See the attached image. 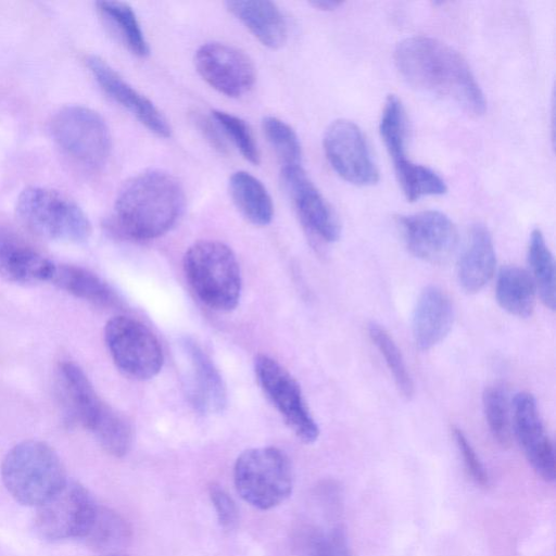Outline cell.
<instances>
[{
	"label": "cell",
	"mask_w": 556,
	"mask_h": 556,
	"mask_svg": "<svg viewBox=\"0 0 556 556\" xmlns=\"http://www.w3.org/2000/svg\"><path fill=\"white\" fill-rule=\"evenodd\" d=\"M403 79L418 91L480 116L486 101L464 56L447 43L426 36L405 38L394 50Z\"/></svg>",
	"instance_id": "1"
},
{
	"label": "cell",
	"mask_w": 556,
	"mask_h": 556,
	"mask_svg": "<svg viewBox=\"0 0 556 556\" xmlns=\"http://www.w3.org/2000/svg\"><path fill=\"white\" fill-rule=\"evenodd\" d=\"M185 192L178 179L161 169L144 170L127 180L117 193L113 224L126 237L157 238L179 219Z\"/></svg>",
	"instance_id": "2"
},
{
	"label": "cell",
	"mask_w": 556,
	"mask_h": 556,
	"mask_svg": "<svg viewBox=\"0 0 556 556\" xmlns=\"http://www.w3.org/2000/svg\"><path fill=\"white\" fill-rule=\"evenodd\" d=\"M186 278L199 300L212 309L232 311L240 301L241 270L233 251L217 240H200L184 256Z\"/></svg>",
	"instance_id": "3"
},
{
	"label": "cell",
	"mask_w": 556,
	"mask_h": 556,
	"mask_svg": "<svg viewBox=\"0 0 556 556\" xmlns=\"http://www.w3.org/2000/svg\"><path fill=\"white\" fill-rule=\"evenodd\" d=\"M2 482L18 503L38 506L67 480L56 452L37 440L13 446L1 464Z\"/></svg>",
	"instance_id": "4"
},
{
	"label": "cell",
	"mask_w": 556,
	"mask_h": 556,
	"mask_svg": "<svg viewBox=\"0 0 556 556\" xmlns=\"http://www.w3.org/2000/svg\"><path fill=\"white\" fill-rule=\"evenodd\" d=\"M15 212L29 231L48 240L79 243L88 240L92 231L85 212L53 189L37 186L24 189Z\"/></svg>",
	"instance_id": "5"
},
{
	"label": "cell",
	"mask_w": 556,
	"mask_h": 556,
	"mask_svg": "<svg viewBox=\"0 0 556 556\" xmlns=\"http://www.w3.org/2000/svg\"><path fill=\"white\" fill-rule=\"evenodd\" d=\"M239 495L255 508L267 510L292 492L293 471L289 457L275 446L245 450L233 466Z\"/></svg>",
	"instance_id": "6"
},
{
	"label": "cell",
	"mask_w": 556,
	"mask_h": 556,
	"mask_svg": "<svg viewBox=\"0 0 556 556\" xmlns=\"http://www.w3.org/2000/svg\"><path fill=\"white\" fill-rule=\"evenodd\" d=\"M49 130L58 148L75 163L91 170L106 164L112 149L110 129L92 109L64 106L52 116Z\"/></svg>",
	"instance_id": "7"
},
{
	"label": "cell",
	"mask_w": 556,
	"mask_h": 556,
	"mask_svg": "<svg viewBox=\"0 0 556 556\" xmlns=\"http://www.w3.org/2000/svg\"><path fill=\"white\" fill-rule=\"evenodd\" d=\"M104 340L116 367L126 376L147 380L162 369L161 343L141 321L129 316H115L104 327Z\"/></svg>",
	"instance_id": "8"
},
{
	"label": "cell",
	"mask_w": 556,
	"mask_h": 556,
	"mask_svg": "<svg viewBox=\"0 0 556 556\" xmlns=\"http://www.w3.org/2000/svg\"><path fill=\"white\" fill-rule=\"evenodd\" d=\"M254 372L264 394L289 429L302 442L314 443L319 437V428L294 377L278 361L266 354L255 357Z\"/></svg>",
	"instance_id": "9"
},
{
	"label": "cell",
	"mask_w": 556,
	"mask_h": 556,
	"mask_svg": "<svg viewBox=\"0 0 556 556\" xmlns=\"http://www.w3.org/2000/svg\"><path fill=\"white\" fill-rule=\"evenodd\" d=\"M97 507L84 485L66 480L37 506L35 528L41 538L49 541L83 539L93 520Z\"/></svg>",
	"instance_id": "10"
},
{
	"label": "cell",
	"mask_w": 556,
	"mask_h": 556,
	"mask_svg": "<svg viewBox=\"0 0 556 556\" xmlns=\"http://www.w3.org/2000/svg\"><path fill=\"white\" fill-rule=\"evenodd\" d=\"M323 142L329 164L342 179L359 187L378 182V168L355 123L348 119L332 122L325 131Z\"/></svg>",
	"instance_id": "11"
},
{
	"label": "cell",
	"mask_w": 556,
	"mask_h": 556,
	"mask_svg": "<svg viewBox=\"0 0 556 556\" xmlns=\"http://www.w3.org/2000/svg\"><path fill=\"white\" fill-rule=\"evenodd\" d=\"M194 65L212 88L231 98L247 93L256 79L255 66L250 56L222 42L201 46L194 54Z\"/></svg>",
	"instance_id": "12"
},
{
	"label": "cell",
	"mask_w": 556,
	"mask_h": 556,
	"mask_svg": "<svg viewBox=\"0 0 556 556\" xmlns=\"http://www.w3.org/2000/svg\"><path fill=\"white\" fill-rule=\"evenodd\" d=\"M396 224L408 251L430 264L445 263L457 247V229L440 211L401 215Z\"/></svg>",
	"instance_id": "13"
},
{
	"label": "cell",
	"mask_w": 556,
	"mask_h": 556,
	"mask_svg": "<svg viewBox=\"0 0 556 556\" xmlns=\"http://www.w3.org/2000/svg\"><path fill=\"white\" fill-rule=\"evenodd\" d=\"M281 182L304 227L324 242H334L341 233L338 216L301 165L281 169Z\"/></svg>",
	"instance_id": "14"
},
{
	"label": "cell",
	"mask_w": 556,
	"mask_h": 556,
	"mask_svg": "<svg viewBox=\"0 0 556 556\" xmlns=\"http://www.w3.org/2000/svg\"><path fill=\"white\" fill-rule=\"evenodd\" d=\"M513 420L516 439L527 460L542 479L553 482L556 472L555 450L531 393L516 394Z\"/></svg>",
	"instance_id": "15"
},
{
	"label": "cell",
	"mask_w": 556,
	"mask_h": 556,
	"mask_svg": "<svg viewBox=\"0 0 556 556\" xmlns=\"http://www.w3.org/2000/svg\"><path fill=\"white\" fill-rule=\"evenodd\" d=\"M86 65L104 92L132 114L151 132L163 138L170 136V126L161 111L147 97L124 80L103 59L98 55H88Z\"/></svg>",
	"instance_id": "16"
},
{
	"label": "cell",
	"mask_w": 556,
	"mask_h": 556,
	"mask_svg": "<svg viewBox=\"0 0 556 556\" xmlns=\"http://www.w3.org/2000/svg\"><path fill=\"white\" fill-rule=\"evenodd\" d=\"M56 379L70 419L93 432L112 407L98 395L84 370L75 363H61Z\"/></svg>",
	"instance_id": "17"
},
{
	"label": "cell",
	"mask_w": 556,
	"mask_h": 556,
	"mask_svg": "<svg viewBox=\"0 0 556 556\" xmlns=\"http://www.w3.org/2000/svg\"><path fill=\"white\" fill-rule=\"evenodd\" d=\"M54 263L14 230L0 226V276L29 285L49 281Z\"/></svg>",
	"instance_id": "18"
},
{
	"label": "cell",
	"mask_w": 556,
	"mask_h": 556,
	"mask_svg": "<svg viewBox=\"0 0 556 556\" xmlns=\"http://www.w3.org/2000/svg\"><path fill=\"white\" fill-rule=\"evenodd\" d=\"M454 320L450 296L439 287L428 286L419 294L413 312L412 331L418 349L427 351L448 334Z\"/></svg>",
	"instance_id": "19"
},
{
	"label": "cell",
	"mask_w": 556,
	"mask_h": 556,
	"mask_svg": "<svg viewBox=\"0 0 556 556\" xmlns=\"http://www.w3.org/2000/svg\"><path fill=\"white\" fill-rule=\"evenodd\" d=\"M181 345L191 367L189 396L192 404L203 413L223 412L227 391L218 369L193 339L185 338Z\"/></svg>",
	"instance_id": "20"
},
{
	"label": "cell",
	"mask_w": 556,
	"mask_h": 556,
	"mask_svg": "<svg viewBox=\"0 0 556 556\" xmlns=\"http://www.w3.org/2000/svg\"><path fill=\"white\" fill-rule=\"evenodd\" d=\"M496 265L495 248L488 227L477 223L469 230L457 264V279L467 293H477L492 279Z\"/></svg>",
	"instance_id": "21"
},
{
	"label": "cell",
	"mask_w": 556,
	"mask_h": 556,
	"mask_svg": "<svg viewBox=\"0 0 556 556\" xmlns=\"http://www.w3.org/2000/svg\"><path fill=\"white\" fill-rule=\"evenodd\" d=\"M226 8L262 45L270 49H278L286 43L287 22L274 2L231 0L226 2Z\"/></svg>",
	"instance_id": "22"
},
{
	"label": "cell",
	"mask_w": 556,
	"mask_h": 556,
	"mask_svg": "<svg viewBox=\"0 0 556 556\" xmlns=\"http://www.w3.org/2000/svg\"><path fill=\"white\" fill-rule=\"evenodd\" d=\"M75 298L100 307H119L122 300L115 290L94 273L71 264H54L50 280Z\"/></svg>",
	"instance_id": "23"
},
{
	"label": "cell",
	"mask_w": 556,
	"mask_h": 556,
	"mask_svg": "<svg viewBox=\"0 0 556 556\" xmlns=\"http://www.w3.org/2000/svg\"><path fill=\"white\" fill-rule=\"evenodd\" d=\"M229 192L239 212L253 225L266 226L274 216L270 194L260 179L238 170L229 178Z\"/></svg>",
	"instance_id": "24"
},
{
	"label": "cell",
	"mask_w": 556,
	"mask_h": 556,
	"mask_svg": "<svg viewBox=\"0 0 556 556\" xmlns=\"http://www.w3.org/2000/svg\"><path fill=\"white\" fill-rule=\"evenodd\" d=\"M495 296L508 314L526 318L534 309L536 289L530 274L518 266H505L497 276Z\"/></svg>",
	"instance_id": "25"
},
{
	"label": "cell",
	"mask_w": 556,
	"mask_h": 556,
	"mask_svg": "<svg viewBox=\"0 0 556 556\" xmlns=\"http://www.w3.org/2000/svg\"><path fill=\"white\" fill-rule=\"evenodd\" d=\"M293 556H353L344 532L339 527L304 525L292 538Z\"/></svg>",
	"instance_id": "26"
},
{
	"label": "cell",
	"mask_w": 556,
	"mask_h": 556,
	"mask_svg": "<svg viewBox=\"0 0 556 556\" xmlns=\"http://www.w3.org/2000/svg\"><path fill=\"white\" fill-rule=\"evenodd\" d=\"M130 538V527L119 514L108 507L98 506L83 540L93 551L110 554L126 546Z\"/></svg>",
	"instance_id": "27"
},
{
	"label": "cell",
	"mask_w": 556,
	"mask_h": 556,
	"mask_svg": "<svg viewBox=\"0 0 556 556\" xmlns=\"http://www.w3.org/2000/svg\"><path fill=\"white\" fill-rule=\"evenodd\" d=\"M97 9L132 54H149L148 41L131 7L119 1H98Z\"/></svg>",
	"instance_id": "28"
},
{
	"label": "cell",
	"mask_w": 556,
	"mask_h": 556,
	"mask_svg": "<svg viewBox=\"0 0 556 556\" xmlns=\"http://www.w3.org/2000/svg\"><path fill=\"white\" fill-rule=\"evenodd\" d=\"M528 262L531 278L543 304L555 309V262L540 229H534L529 238Z\"/></svg>",
	"instance_id": "29"
},
{
	"label": "cell",
	"mask_w": 556,
	"mask_h": 556,
	"mask_svg": "<svg viewBox=\"0 0 556 556\" xmlns=\"http://www.w3.org/2000/svg\"><path fill=\"white\" fill-rule=\"evenodd\" d=\"M379 130L393 165L409 160L405 151L407 136L405 110L395 94H390L386 100Z\"/></svg>",
	"instance_id": "30"
},
{
	"label": "cell",
	"mask_w": 556,
	"mask_h": 556,
	"mask_svg": "<svg viewBox=\"0 0 556 556\" xmlns=\"http://www.w3.org/2000/svg\"><path fill=\"white\" fill-rule=\"evenodd\" d=\"M368 336L383 356L384 363L392 375L399 392L407 400L415 394V386L408 368L405 364L401 350L390 333L379 324L368 325Z\"/></svg>",
	"instance_id": "31"
},
{
	"label": "cell",
	"mask_w": 556,
	"mask_h": 556,
	"mask_svg": "<svg viewBox=\"0 0 556 556\" xmlns=\"http://www.w3.org/2000/svg\"><path fill=\"white\" fill-rule=\"evenodd\" d=\"M394 172L407 201L414 202L427 195H441L447 190L445 181L435 172L413 161L394 167Z\"/></svg>",
	"instance_id": "32"
},
{
	"label": "cell",
	"mask_w": 556,
	"mask_h": 556,
	"mask_svg": "<svg viewBox=\"0 0 556 556\" xmlns=\"http://www.w3.org/2000/svg\"><path fill=\"white\" fill-rule=\"evenodd\" d=\"M482 405L489 430L503 447L511 442V422L507 392L500 384L489 386L482 394Z\"/></svg>",
	"instance_id": "33"
},
{
	"label": "cell",
	"mask_w": 556,
	"mask_h": 556,
	"mask_svg": "<svg viewBox=\"0 0 556 556\" xmlns=\"http://www.w3.org/2000/svg\"><path fill=\"white\" fill-rule=\"evenodd\" d=\"M262 129L282 167L301 165L302 150L295 131L275 116L262 119Z\"/></svg>",
	"instance_id": "34"
},
{
	"label": "cell",
	"mask_w": 556,
	"mask_h": 556,
	"mask_svg": "<svg viewBox=\"0 0 556 556\" xmlns=\"http://www.w3.org/2000/svg\"><path fill=\"white\" fill-rule=\"evenodd\" d=\"M102 448L114 457H123L132 443V428L128 419L112 408L92 432Z\"/></svg>",
	"instance_id": "35"
},
{
	"label": "cell",
	"mask_w": 556,
	"mask_h": 556,
	"mask_svg": "<svg viewBox=\"0 0 556 556\" xmlns=\"http://www.w3.org/2000/svg\"><path fill=\"white\" fill-rule=\"evenodd\" d=\"M212 116L223 132L236 144L242 156L257 165L261 155L249 125L240 117L224 111H213Z\"/></svg>",
	"instance_id": "36"
},
{
	"label": "cell",
	"mask_w": 556,
	"mask_h": 556,
	"mask_svg": "<svg viewBox=\"0 0 556 556\" xmlns=\"http://www.w3.org/2000/svg\"><path fill=\"white\" fill-rule=\"evenodd\" d=\"M452 430L455 444L462 455L463 463L468 475L477 484L481 486L489 485L488 472L467 437L457 427H453Z\"/></svg>",
	"instance_id": "37"
},
{
	"label": "cell",
	"mask_w": 556,
	"mask_h": 556,
	"mask_svg": "<svg viewBox=\"0 0 556 556\" xmlns=\"http://www.w3.org/2000/svg\"><path fill=\"white\" fill-rule=\"evenodd\" d=\"M208 496L215 508L219 525L224 529H232L238 522V509L231 496L218 484L208 486Z\"/></svg>",
	"instance_id": "38"
},
{
	"label": "cell",
	"mask_w": 556,
	"mask_h": 556,
	"mask_svg": "<svg viewBox=\"0 0 556 556\" xmlns=\"http://www.w3.org/2000/svg\"><path fill=\"white\" fill-rule=\"evenodd\" d=\"M191 121L205 140L215 150L223 154L228 152L227 143L222 135V129L216 122L214 123L212 118L200 112H193L191 114Z\"/></svg>",
	"instance_id": "39"
},
{
	"label": "cell",
	"mask_w": 556,
	"mask_h": 556,
	"mask_svg": "<svg viewBox=\"0 0 556 556\" xmlns=\"http://www.w3.org/2000/svg\"><path fill=\"white\" fill-rule=\"evenodd\" d=\"M311 4L318 10L332 11L339 8L341 2L332 0H314L311 2Z\"/></svg>",
	"instance_id": "40"
},
{
	"label": "cell",
	"mask_w": 556,
	"mask_h": 556,
	"mask_svg": "<svg viewBox=\"0 0 556 556\" xmlns=\"http://www.w3.org/2000/svg\"><path fill=\"white\" fill-rule=\"evenodd\" d=\"M104 556H129V555H126V554H123V553L116 552V553L105 554Z\"/></svg>",
	"instance_id": "41"
}]
</instances>
